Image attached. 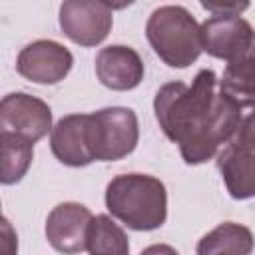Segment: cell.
<instances>
[{"instance_id": "cell-12", "label": "cell", "mask_w": 255, "mask_h": 255, "mask_svg": "<svg viewBox=\"0 0 255 255\" xmlns=\"http://www.w3.org/2000/svg\"><path fill=\"white\" fill-rule=\"evenodd\" d=\"M217 167L233 199L255 197V151L223 147L217 153Z\"/></svg>"}, {"instance_id": "cell-14", "label": "cell", "mask_w": 255, "mask_h": 255, "mask_svg": "<svg viewBox=\"0 0 255 255\" xmlns=\"http://www.w3.org/2000/svg\"><path fill=\"white\" fill-rule=\"evenodd\" d=\"M219 90L235 100L255 102V34L249 48L237 60L225 66L223 78L219 80Z\"/></svg>"}, {"instance_id": "cell-7", "label": "cell", "mask_w": 255, "mask_h": 255, "mask_svg": "<svg viewBox=\"0 0 255 255\" xmlns=\"http://www.w3.org/2000/svg\"><path fill=\"white\" fill-rule=\"evenodd\" d=\"M72 52L54 40H36L24 46L16 60L22 78L34 84H58L72 70Z\"/></svg>"}, {"instance_id": "cell-10", "label": "cell", "mask_w": 255, "mask_h": 255, "mask_svg": "<svg viewBox=\"0 0 255 255\" xmlns=\"http://www.w3.org/2000/svg\"><path fill=\"white\" fill-rule=\"evenodd\" d=\"M96 76L102 86L116 92H128L137 88L143 80V62L129 46H106L96 56Z\"/></svg>"}, {"instance_id": "cell-17", "label": "cell", "mask_w": 255, "mask_h": 255, "mask_svg": "<svg viewBox=\"0 0 255 255\" xmlns=\"http://www.w3.org/2000/svg\"><path fill=\"white\" fill-rule=\"evenodd\" d=\"M225 147L237 149V151H249V153L255 151V102L253 100H243L237 128Z\"/></svg>"}, {"instance_id": "cell-19", "label": "cell", "mask_w": 255, "mask_h": 255, "mask_svg": "<svg viewBox=\"0 0 255 255\" xmlns=\"http://www.w3.org/2000/svg\"><path fill=\"white\" fill-rule=\"evenodd\" d=\"M2 229H4V255H16L18 241H16V235L12 233V227H10L8 219L2 221Z\"/></svg>"}, {"instance_id": "cell-20", "label": "cell", "mask_w": 255, "mask_h": 255, "mask_svg": "<svg viewBox=\"0 0 255 255\" xmlns=\"http://www.w3.org/2000/svg\"><path fill=\"white\" fill-rule=\"evenodd\" d=\"M139 255H179V253L171 245H167V243H155V245L145 247Z\"/></svg>"}, {"instance_id": "cell-5", "label": "cell", "mask_w": 255, "mask_h": 255, "mask_svg": "<svg viewBox=\"0 0 255 255\" xmlns=\"http://www.w3.org/2000/svg\"><path fill=\"white\" fill-rule=\"evenodd\" d=\"M114 24V10L106 2L66 0L60 6V28L74 44L92 48L102 44Z\"/></svg>"}, {"instance_id": "cell-1", "label": "cell", "mask_w": 255, "mask_h": 255, "mask_svg": "<svg viewBox=\"0 0 255 255\" xmlns=\"http://www.w3.org/2000/svg\"><path fill=\"white\" fill-rule=\"evenodd\" d=\"M243 100L217 92L213 70H199L191 86L183 82L163 84L153 100V112L161 131L179 145L187 165L215 157L231 139Z\"/></svg>"}, {"instance_id": "cell-6", "label": "cell", "mask_w": 255, "mask_h": 255, "mask_svg": "<svg viewBox=\"0 0 255 255\" xmlns=\"http://www.w3.org/2000/svg\"><path fill=\"white\" fill-rule=\"evenodd\" d=\"M0 131L14 133L36 143L52 131V110L36 96L24 92L8 94L0 102Z\"/></svg>"}, {"instance_id": "cell-15", "label": "cell", "mask_w": 255, "mask_h": 255, "mask_svg": "<svg viewBox=\"0 0 255 255\" xmlns=\"http://www.w3.org/2000/svg\"><path fill=\"white\" fill-rule=\"evenodd\" d=\"M86 249L92 255H129V241L112 217L96 215L88 229Z\"/></svg>"}, {"instance_id": "cell-4", "label": "cell", "mask_w": 255, "mask_h": 255, "mask_svg": "<svg viewBox=\"0 0 255 255\" xmlns=\"http://www.w3.org/2000/svg\"><path fill=\"white\" fill-rule=\"evenodd\" d=\"M88 147L94 161H116L129 155L139 139L137 116L129 108H104L88 114Z\"/></svg>"}, {"instance_id": "cell-9", "label": "cell", "mask_w": 255, "mask_h": 255, "mask_svg": "<svg viewBox=\"0 0 255 255\" xmlns=\"http://www.w3.org/2000/svg\"><path fill=\"white\" fill-rule=\"evenodd\" d=\"M201 48L227 64L237 60L251 44L255 30L241 16H211L201 28Z\"/></svg>"}, {"instance_id": "cell-8", "label": "cell", "mask_w": 255, "mask_h": 255, "mask_svg": "<svg viewBox=\"0 0 255 255\" xmlns=\"http://www.w3.org/2000/svg\"><path fill=\"white\" fill-rule=\"evenodd\" d=\"M94 215L92 211L76 201L58 203L46 219V239L48 243L64 255H76L86 251L88 229Z\"/></svg>"}, {"instance_id": "cell-18", "label": "cell", "mask_w": 255, "mask_h": 255, "mask_svg": "<svg viewBox=\"0 0 255 255\" xmlns=\"http://www.w3.org/2000/svg\"><path fill=\"white\" fill-rule=\"evenodd\" d=\"M247 6V2H201V8L213 12V16H239Z\"/></svg>"}, {"instance_id": "cell-13", "label": "cell", "mask_w": 255, "mask_h": 255, "mask_svg": "<svg viewBox=\"0 0 255 255\" xmlns=\"http://www.w3.org/2000/svg\"><path fill=\"white\" fill-rule=\"evenodd\" d=\"M253 233L249 227L233 221L219 223L215 229L205 233L195 247L197 255H251Z\"/></svg>"}, {"instance_id": "cell-11", "label": "cell", "mask_w": 255, "mask_h": 255, "mask_svg": "<svg viewBox=\"0 0 255 255\" xmlns=\"http://www.w3.org/2000/svg\"><path fill=\"white\" fill-rule=\"evenodd\" d=\"M88 114H70L58 120L50 131V149L56 159L70 167H84L94 161L86 137Z\"/></svg>"}, {"instance_id": "cell-2", "label": "cell", "mask_w": 255, "mask_h": 255, "mask_svg": "<svg viewBox=\"0 0 255 255\" xmlns=\"http://www.w3.org/2000/svg\"><path fill=\"white\" fill-rule=\"evenodd\" d=\"M108 211L133 231L159 229L167 219V191L147 173H120L106 187Z\"/></svg>"}, {"instance_id": "cell-3", "label": "cell", "mask_w": 255, "mask_h": 255, "mask_svg": "<svg viewBox=\"0 0 255 255\" xmlns=\"http://www.w3.org/2000/svg\"><path fill=\"white\" fill-rule=\"evenodd\" d=\"M199 28L187 8L167 4L151 12L145 36L153 52L169 68H187L203 52Z\"/></svg>"}, {"instance_id": "cell-16", "label": "cell", "mask_w": 255, "mask_h": 255, "mask_svg": "<svg viewBox=\"0 0 255 255\" xmlns=\"http://www.w3.org/2000/svg\"><path fill=\"white\" fill-rule=\"evenodd\" d=\"M0 143H2V173H0V181L2 185H12L18 183L34 157V143H30L28 139L8 133V131H0Z\"/></svg>"}]
</instances>
